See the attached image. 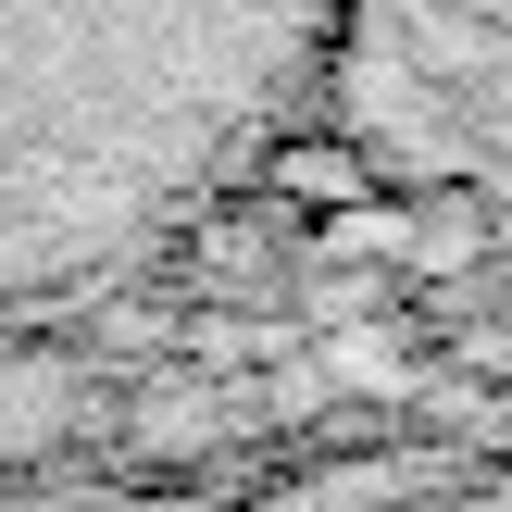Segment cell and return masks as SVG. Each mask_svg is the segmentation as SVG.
<instances>
[{
  "mask_svg": "<svg viewBox=\"0 0 512 512\" xmlns=\"http://www.w3.org/2000/svg\"><path fill=\"white\" fill-rule=\"evenodd\" d=\"M350 0H0V263H63L263 150Z\"/></svg>",
  "mask_w": 512,
  "mask_h": 512,
  "instance_id": "obj_1",
  "label": "cell"
},
{
  "mask_svg": "<svg viewBox=\"0 0 512 512\" xmlns=\"http://www.w3.org/2000/svg\"><path fill=\"white\" fill-rule=\"evenodd\" d=\"M363 38L400 50V75L450 100V113L512 125V0H350Z\"/></svg>",
  "mask_w": 512,
  "mask_h": 512,
  "instance_id": "obj_2",
  "label": "cell"
}]
</instances>
